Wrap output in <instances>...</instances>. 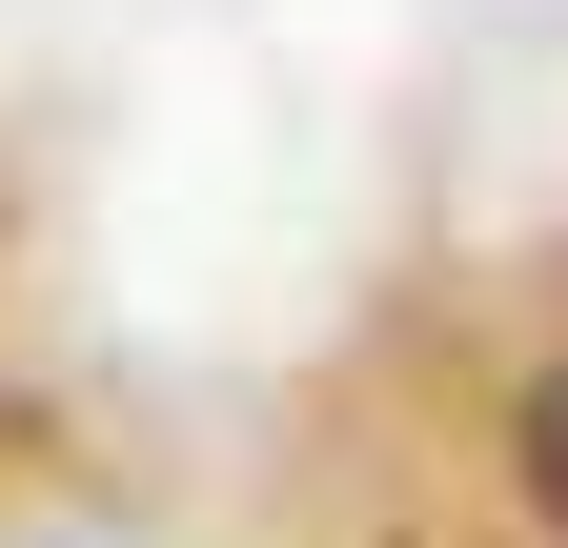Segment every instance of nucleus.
<instances>
[{"label": "nucleus", "instance_id": "1", "mask_svg": "<svg viewBox=\"0 0 568 548\" xmlns=\"http://www.w3.org/2000/svg\"><path fill=\"white\" fill-rule=\"evenodd\" d=\"M508 467H528V508H548V548H568V366L508 406Z\"/></svg>", "mask_w": 568, "mask_h": 548}]
</instances>
